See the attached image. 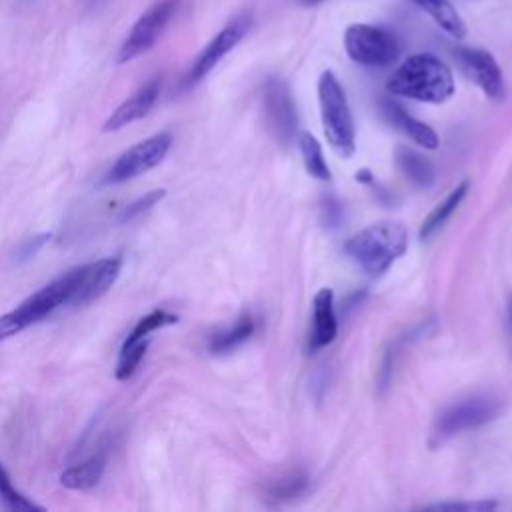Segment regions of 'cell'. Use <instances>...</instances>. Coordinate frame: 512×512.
I'll return each mask as SVG.
<instances>
[{"label": "cell", "mask_w": 512, "mask_h": 512, "mask_svg": "<svg viewBox=\"0 0 512 512\" xmlns=\"http://www.w3.org/2000/svg\"><path fill=\"white\" fill-rule=\"evenodd\" d=\"M386 88L394 96L440 104L454 94V76L438 56L430 52H418L408 56L392 72Z\"/></svg>", "instance_id": "obj_1"}, {"label": "cell", "mask_w": 512, "mask_h": 512, "mask_svg": "<svg viewBox=\"0 0 512 512\" xmlns=\"http://www.w3.org/2000/svg\"><path fill=\"white\" fill-rule=\"evenodd\" d=\"M408 246V232L398 222H378L362 228L344 244V252L368 274L386 272Z\"/></svg>", "instance_id": "obj_2"}, {"label": "cell", "mask_w": 512, "mask_h": 512, "mask_svg": "<svg viewBox=\"0 0 512 512\" xmlns=\"http://www.w3.org/2000/svg\"><path fill=\"white\" fill-rule=\"evenodd\" d=\"M318 104L328 144L338 156H352L356 150L354 118L346 92L332 70H324L318 78Z\"/></svg>", "instance_id": "obj_3"}, {"label": "cell", "mask_w": 512, "mask_h": 512, "mask_svg": "<svg viewBox=\"0 0 512 512\" xmlns=\"http://www.w3.org/2000/svg\"><path fill=\"white\" fill-rule=\"evenodd\" d=\"M344 50L348 58L360 66L386 68L396 62L400 44L396 36L382 26L350 24L344 30Z\"/></svg>", "instance_id": "obj_4"}, {"label": "cell", "mask_w": 512, "mask_h": 512, "mask_svg": "<svg viewBox=\"0 0 512 512\" xmlns=\"http://www.w3.org/2000/svg\"><path fill=\"white\" fill-rule=\"evenodd\" d=\"M502 410V402L492 396H470L450 404L434 422L432 434L436 440H446L464 430L480 428L492 422Z\"/></svg>", "instance_id": "obj_5"}, {"label": "cell", "mask_w": 512, "mask_h": 512, "mask_svg": "<svg viewBox=\"0 0 512 512\" xmlns=\"http://www.w3.org/2000/svg\"><path fill=\"white\" fill-rule=\"evenodd\" d=\"M170 146H172L170 132H158V134L134 144L132 148H128L126 152H122L116 158V162L108 168L102 182L104 184H122L126 180H132V178L152 170L154 166H158L164 160Z\"/></svg>", "instance_id": "obj_6"}, {"label": "cell", "mask_w": 512, "mask_h": 512, "mask_svg": "<svg viewBox=\"0 0 512 512\" xmlns=\"http://www.w3.org/2000/svg\"><path fill=\"white\" fill-rule=\"evenodd\" d=\"M176 8H178V0H158L156 4H152L134 22L132 30L124 38V42L118 50V62L124 64V62L138 58L140 54L148 52L158 42L162 32L166 30Z\"/></svg>", "instance_id": "obj_7"}, {"label": "cell", "mask_w": 512, "mask_h": 512, "mask_svg": "<svg viewBox=\"0 0 512 512\" xmlns=\"http://www.w3.org/2000/svg\"><path fill=\"white\" fill-rule=\"evenodd\" d=\"M252 24V14L242 12L236 18H232L204 48L202 52L196 56V60L192 62L186 82L188 84H196L200 82L250 30Z\"/></svg>", "instance_id": "obj_8"}, {"label": "cell", "mask_w": 512, "mask_h": 512, "mask_svg": "<svg viewBox=\"0 0 512 512\" xmlns=\"http://www.w3.org/2000/svg\"><path fill=\"white\" fill-rule=\"evenodd\" d=\"M264 110L266 120L274 136L282 144H290L296 136V110L290 96L288 86L278 80L270 78L264 88Z\"/></svg>", "instance_id": "obj_9"}, {"label": "cell", "mask_w": 512, "mask_h": 512, "mask_svg": "<svg viewBox=\"0 0 512 512\" xmlns=\"http://www.w3.org/2000/svg\"><path fill=\"white\" fill-rule=\"evenodd\" d=\"M456 60L462 72L488 96L502 98L504 96V78L494 56L480 48H458Z\"/></svg>", "instance_id": "obj_10"}, {"label": "cell", "mask_w": 512, "mask_h": 512, "mask_svg": "<svg viewBox=\"0 0 512 512\" xmlns=\"http://www.w3.org/2000/svg\"><path fill=\"white\" fill-rule=\"evenodd\" d=\"M120 270H122L120 256L100 258L96 262L82 264L80 282H78L72 306H82L100 298L116 282V278L120 276Z\"/></svg>", "instance_id": "obj_11"}, {"label": "cell", "mask_w": 512, "mask_h": 512, "mask_svg": "<svg viewBox=\"0 0 512 512\" xmlns=\"http://www.w3.org/2000/svg\"><path fill=\"white\" fill-rule=\"evenodd\" d=\"M160 94V78L148 80L144 86H140L132 96H128L104 122V132H116L140 118H144L152 106L156 104Z\"/></svg>", "instance_id": "obj_12"}, {"label": "cell", "mask_w": 512, "mask_h": 512, "mask_svg": "<svg viewBox=\"0 0 512 512\" xmlns=\"http://www.w3.org/2000/svg\"><path fill=\"white\" fill-rule=\"evenodd\" d=\"M338 334V320L334 310V292L330 288H320L312 304V330H310V350H320L334 342Z\"/></svg>", "instance_id": "obj_13"}, {"label": "cell", "mask_w": 512, "mask_h": 512, "mask_svg": "<svg viewBox=\"0 0 512 512\" xmlns=\"http://www.w3.org/2000/svg\"><path fill=\"white\" fill-rule=\"evenodd\" d=\"M380 112L382 116L388 120V124H392L396 130H400L404 136H408L412 142L434 150L438 148V134L424 122L416 120L414 116H410L398 102L394 100H382L380 102Z\"/></svg>", "instance_id": "obj_14"}, {"label": "cell", "mask_w": 512, "mask_h": 512, "mask_svg": "<svg viewBox=\"0 0 512 512\" xmlns=\"http://www.w3.org/2000/svg\"><path fill=\"white\" fill-rule=\"evenodd\" d=\"M104 468H106V456L94 454V456L82 460L80 464L66 468L60 474V484L70 490H90L100 482Z\"/></svg>", "instance_id": "obj_15"}, {"label": "cell", "mask_w": 512, "mask_h": 512, "mask_svg": "<svg viewBox=\"0 0 512 512\" xmlns=\"http://www.w3.org/2000/svg\"><path fill=\"white\" fill-rule=\"evenodd\" d=\"M468 188H470L468 180L460 182L454 190L448 192V196L438 206H434V210L426 216V220L420 226V240H428L432 234H436L448 222V218L456 212L460 202L466 198Z\"/></svg>", "instance_id": "obj_16"}, {"label": "cell", "mask_w": 512, "mask_h": 512, "mask_svg": "<svg viewBox=\"0 0 512 512\" xmlns=\"http://www.w3.org/2000/svg\"><path fill=\"white\" fill-rule=\"evenodd\" d=\"M418 8H422L446 34L460 40L466 36V24L450 0H412Z\"/></svg>", "instance_id": "obj_17"}, {"label": "cell", "mask_w": 512, "mask_h": 512, "mask_svg": "<svg viewBox=\"0 0 512 512\" xmlns=\"http://www.w3.org/2000/svg\"><path fill=\"white\" fill-rule=\"evenodd\" d=\"M254 330H256L254 318L250 314H242L232 326L216 332L210 338L208 350L212 354H228V352L236 350L240 344H244L254 334Z\"/></svg>", "instance_id": "obj_18"}, {"label": "cell", "mask_w": 512, "mask_h": 512, "mask_svg": "<svg viewBox=\"0 0 512 512\" xmlns=\"http://www.w3.org/2000/svg\"><path fill=\"white\" fill-rule=\"evenodd\" d=\"M396 164L404 172L408 180H412L416 186L428 188L434 182V166L428 158L422 154L410 150V148H398L396 150Z\"/></svg>", "instance_id": "obj_19"}, {"label": "cell", "mask_w": 512, "mask_h": 512, "mask_svg": "<svg viewBox=\"0 0 512 512\" xmlns=\"http://www.w3.org/2000/svg\"><path fill=\"white\" fill-rule=\"evenodd\" d=\"M298 148H300L306 172L316 180H330V168L324 160V154H322V148H320L318 140L312 134L302 132L298 136Z\"/></svg>", "instance_id": "obj_20"}, {"label": "cell", "mask_w": 512, "mask_h": 512, "mask_svg": "<svg viewBox=\"0 0 512 512\" xmlns=\"http://www.w3.org/2000/svg\"><path fill=\"white\" fill-rule=\"evenodd\" d=\"M306 488H308V476L304 472H292L280 480H274L266 488V494L274 502H286L304 494Z\"/></svg>", "instance_id": "obj_21"}, {"label": "cell", "mask_w": 512, "mask_h": 512, "mask_svg": "<svg viewBox=\"0 0 512 512\" xmlns=\"http://www.w3.org/2000/svg\"><path fill=\"white\" fill-rule=\"evenodd\" d=\"M148 344H150V338H144V340H138V342H130V344H124L122 342V348H120V354H118V362H116V378L118 380H128L138 364L142 362L146 350H148Z\"/></svg>", "instance_id": "obj_22"}, {"label": "cell", "mask_w": 512, "mask_h": 512, "mask_svg": "<svg viewBox=\"0 0 512 512\" xmlns=\"http://www.w3.org/2000/svg\"><path fill=\"white\" fill-rule=\"evenodd\" d=\"M178 322V316L176 314H170L166 310H152L150 314L142 316L136 326L132 328V332L126 336L124 344H130V342H138V340H144V338H150V334L158 328H164V326H170V324H176Z\"/></svg>", "instance_id": "obj_23"}, {"label": "cell", "mask_w": 512, "mask_h": 512, "mask_svg": "<svg viewBox=\"0 0 512 512\" xmlns=\"http://www.w3.org/2000/svg\"><path fill=\"white\" fill-rule=\"evenodd\" d=\"M0 496H2L4 504H6L8 508L16 510V512H22V510H38V512H40V510H44L42 506L34 504V502L28 500L20 490L14 488V484H12V480H10L8 472H6V468L2 466V462H0Z\"/></svg>", "instance_id": "obj_24"}, {"label": "cell", "mask_w": 512, "mask_h": 512, "mask_svg": "<svg viewBox=\"0 0 512 512\" xmlns=\"http://www.w3.org/2000/svg\"><path fill=\"white\" fill-rule=\"evenodd\" d=\"M164 196H166V190H162V188H160V190H150V192L138 196L136 200H132L130 204H126V206L120 210L118 222H120V224H128V222L140 218V216L146 214L152 206H156Z\"/></svg>", "instance_id": "obj_25"}, {"label": "cell", "mask_w": 512, "mask_h": 512, "mask_svg": "<svg viewBox=\"0 0 512 512\" xmlns=\"http://www.w3.org/2000/svg\"><path fill=\"white\" fill-rule=\"evenodd\" d=\"M496 502L494 500H476V502H438V504H428L422 506V510H436V512H488L494 510Z\"/></svg>", "instance_id": "obj_26"}, {"label": "cell", "mask_w": 512, "mask_h": 512, "mask_svg": "<svg viewBox=\"0 0 512 512\" xmlns=\"http://www.w3.org/2000/svg\"><path fill=\"white\" fill-rule=\"evenodd\" d=\"M50 238H52L50 232H42V234H36V236H32V238H28V240H22V244H20V246L16 248V252H14V260H16V262H26V260L34 258V256L44 248V244H46Z\"/></svg>", "instance_id": "obj_27"}, {"label": "cell", "mask_w": 512, "mask_h": 512, "mask_svg": "<svg viewBox=\"0 0 512 512\" xmlns=\"http://www.w3.org/2000/svg\"><path fill=\"white\" fill-rule=\"evenodd\" d=\"M508 324H510V332H512V302H510V308H508Z\"/></svg>", "instance_id": "obj_28"}, {"label": "cell", "mask_w": 512, "mask_h": 512, "mask_svg": "<svg viewBox=\"0 0 512 512\" xmlns=\"http://www.w3.org/2000/svg\"><path fill=\"white\" fill-rule=\"evenodd\" d=\"M304 4H318V2H322V0H302Z\"/></svg>", "instance_id": "obj_29"}, {"label": "cell", "mask_w": 512, "mask_h": 512, "mask_svg": "<svg viewBox=\"0 0 512 512\" xmlns=\"http://www.w3.org/2000/svg\"><path fill=\"white\" fill-rule=\"evenodd\" d=\"M22 2H32V0H22Z\"/></svg>", "instance_id": "obj_30"}]
</instances>
